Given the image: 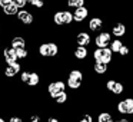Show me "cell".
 I'll return each mask as SVG.
<instances>
[{
    "instance_id": "cell-2",
    "label": "cell",
    "mask_w": 133,
    "mask_h": 122,
    "mask_svg": "<svg viewBox=\"0 0 133 122\" xmlns=\"http://www.w3.org/2000/svg\"><path fill=\"white\" fill-rule=\"evenodd\" d=\"M104 86H106L107 92H110L116 98H119V96L126 93V85L123 82H119L117 79H107Z\"/></svg>"
},
{
    "instance_id": "cell-24",
    "label": "cell",
    "mask_w": 133,
    "mask_h": 122,
    "mask_svg": "<svg viewBox=\"0 0 133 122\" xmlns=\"http://www.w3.org/2000/svg\"><path fill=\"white\" fill-rule=\"evenodd\" d=\"M27 56V52L24 47H19V49H16V58L17 59H23Z\"/></svg>"
},
{
    "instance_id": "cell-28",
    "label": "cell",
    "mask_w": 133,
    "mask_h": 122,
    "mask_svg": "<svg viewBox=\"0 0 133 122\" xmlns=\"http://www.w3.org/2000/svg\"><path fill=\"white\" fill-rule=\"evenodd\" d=\"M53 20H55L56 25H63V17H62V12H57L55 15V17H53Z\"/></svg>"
},
{
    "instance_id": "cell-20",
    "label": "cell",
    "mask_w": 133,
    "mask_h": 122,
    "mask_svg": "<svg viewBox=\"0 0 133 122\" xmlns=\"http://www.w3.org/2000/svg\"><path fill=\"white\" fill-rule=\"evenodd\" d=\"M62 17H63V25H70L73 22V13L62 12Z\"/></svg>"
},
{
    "instance_id": "cell-34",
    "label": "cell",
    "mask_w": 133,
    "mask_h": 122,
    "mask_svg": "<svg viewBox=\"0 0 133 122\" xmlns=\"http://www.w3.org/2000/svg\"><path fill=\"white\" fill-rule=\"evenodd\" d=\"M32 122H40V118H39V116H36V115H33L32 116Z\"/></svg>"
},
{
    "instance_id": "cell-35",
    "label": "cell",
    "mask_w": 133,
    "mask_h": 122,
    "mask_svg": "<svg viewBox=\"0 0 133 122\" xmlns=\"http://www.w3.org/2000/svg\"><path fill=\"white\" fill-rule=\"evenodd\" d=\"M10 122H23V121H22L20 118H12V119H10Z\"/></svg>"
},
{
    "instance_id": "cell-14",
    "label": "cell",
    "mask_w": 133,
    "mask_h": 122,
    "mask_svg": "<svg viewBox=\"0 0 133 122\" xmlns=\"http://www.w3.org/2000/svg\"><path fill=\"white\" fill-rule=\"evenodd\" d=\"M115 121V115L109 111H102L97 115V122H113Z\"/></svg>"
},
{
    "instance_id": "cell-6",
    "label": "cell",
    "mask_w": 133,
    "mask_h": 122,
    "mask_svg": "<svg viewBox=\"0 0 133 122\" xmlns=\"http://www.w3.org/2000/svg\"><path fill=\"white\" fill-rule=\"evenodd\" d=\"M112 40V33L110 32H99L95 38V46L96 47H109V43Z\"/></svg>"
},
{
    "instance_id": "cell-7",
    "label": "cell",
    "mask_w": 133,
    "mask_h": 122,
    "mask_svg": "<svg viewBox=\"0 0 133 122\" xmlns=\"http://www.w3.org/2000/svg\"><path fill=\"white\" fill-rule=\"evenodd\" d=\"M64 89H66V85H64L62 81L53 82V83L49 85V93H50L52 98H56L57 95H60L62 92H64Z\"/></svg>"
},
{
    "instance_id": "cell-4",
    "label": "cell",
    "mask_w": 133,
    "mask_h": 122,
    "mask_svg": "<svg viewBox=\"0 0 133 122\" xmlns=\"http://www.w3.org/2000/svg\"><path fill=\"white\" fill-rule=\"evenodd\" d=\"M82 82H83V73L77 69H73L67 78V86L70 89H77V88H80Z\"/></svg>"
},
{
    "instance_id": "cell-30",
    "label": "cell",
    "mask_w": 133,
    "mask_h": 122,
    "mask_svg": "<svg viewBox=\"0 0 133 122\" xmlns=\"http://www.w3.org/2000/svg\"><path fill=\"white\" fill-rule=\"evenodd\" d=\"M113 122H133V118H129V116H119V118H116Z\"/></svg>"
},
{
    "instance_id": "cell-12",
    "label": "cell",
    "mask_w": 133,
    "mask_h": 122,
    "mask_svg": "<svg viewBox=\"0 0 133 122\" xmlns=\"http://www.w3.org/2000/svg\"><path fill=\"white\" fill-rule=\"evenodd\" d=\"M124 45V40L123 39H119V38H115L110 40L109 43V49L112 50L113 53H119V50H120V47Z\"/></svg>"
},
{
    "instance_id": "cell-10",
    "label": "cell",
    "mask_w": 133,
    "mask_h": 122,
    "mask_svg": "<svg viewBox=\"0 0 133 122\" xmlns=\"http://www.w3.org/2000/svg\"><path fill=\"white\" fill-rule=\"evenodd\" d=\"M90 42H92V38L87 32H80L77 36H76V43L79 46H89Z\"/></svg>"
},
{
    "instance_id": "cell-17",
    "label": "cell",
    "mask_w": 133,
    "mask_h": 122,
    "mask_svg": "<svg viewBox=\"0 0 133 122\" xmlns=\"http://www.w3.org/2000/svg\"><path fill=\"white\" fill-rule=\"evenodd\" d=\"M19 19H20L23 23H26V25H29V23H32V22H33V16L30 15L29 12H26V10L19 12Z\"/></svg>"
},
{
    "instance_id": "cell-25",
    "label": "cell",
    "mask_w": 133,
    "mask_h": 122,
    "mask_svg": "<svg viewBox=\"0 0 133 122\" xmlns=\"http://www.w3.org/2000/svg\"><path fill=\"white\" fill-rule=\"evenodd\" d=\"M55 99H56V102H57V103H64V102L67 101V93L66 92H62L60 95H57Z\"/></svg>"
},
{
    "instance_id": "cell-11",
    "label": "cell",
    "mask_w": 133,
    "mask_h": 122,
    "mask_svg": "<svg viewBox=\"0 0 133 122\" xmlns=\"http://www.w3.org/2000/svg\"><path fill=\"white\" fill-rule=\"evenodd\" d=\"M22 81L26 82L27 85H30V86H35V85L39 83V76L36 75V73H27V72H24L23 75H22Z\"/></svg>"
},
{
    "instance_id": "cell-3",
    "label": "cell",
    "mask_w": 133,
    "mask_h": 122,
    "mask_svg": "<svg viewBox=\"0 0 133 122\" xmlns=\"http://www.w3.org/2000/svg\"><path fill=\"white\" fill-rule=\"evenodd\" d=\"M113 55L115 53L109 47H96L93 50V59L95 62H102V63H112L113 62Z\"/></svg>"
},
{
    "instance_id": "cell-22",
    "label": "cell",
    "mask_w": 133,
    "mask_h": 122,
    "mask_svg": "<svg viewBox=\"0 0 133 122\" xmlns=\"http://www.w3.org/2000/svg\"><path fill=\"white\" fill-rule=\"evenodd\" d=\"M67 4L70 7H80L84 6V0H67Z\"/></svg>"
},
{
    "instance_id": "cell-29",
    "label": "cell",
    "mask_w": 133,
    "mask_h": 122,
    "mask_svg": "<svg viewBox=\"0 0 133 122\" xmlns=\"http://www.w3.org/2000/svg\"><path fill=\"white\" fill-rule=\"evenodd\" d=\"M79 122H93V116L90 115V113H84V115L80 118Z\"/></svg>"
},
{
    "instance_id": "cell-16",
    "label": "cell",
    "mask_w": 133,
    "mask_h": 122,
    "mask_svg": "<svg viewBox=\"0 0 133 122\" xmlns=\"http://www.w3.org/2000/svg\"><path fill=\"white\" fill-rule=\"evenodd\" d=\"M4 56H6V62L9 65H13L16 62V49L15 47H9V49L4 50Z\"/></svg>"
},
{
    "instance_id": "cell-5",
    "label": "cell",
    "mask_w": 133,
    "mask_h": 122,
    "mask_svg": "<svg viewBox=\"0 0 133 122\" xmlns=\"http://www.w3.org/2000/svg\"><path fill=\"white\" fill-rule=\"evenodd\" d=\"M127 32H129V27H127V25L122 20L116 22V23L113 25L112 30H110L113 38H119V39H124L127 35Z\"/></svg>"
},
{
    "instance_id": "cell-36",
    "label": "cell",
    "mask_w": 133,
    "mask_h": 122,
    "mask_svg": "<svg viewBox=\"0 0 133 122\" xmlns=\"http://www.w3.org/2000/svg\"><path fill=\"white\" fill-rule=\"evenodd\" d=\"M49 122H59L56 118H49Z\"/></svg>"
},
{
    "instance_id": "cell-19",
    "label": "cell",
    "mask_w": 133,
    "mask_h": 122,
    "mask_svg": "<svg viewBox=\"0 0 133 122\" xmlns=\"http://www.w3.org/2000/svg\"><path fill=\"white\" fill-rule=\"evenodd\" d=\"M130 53H132V49H130V46L127 43H124L123 46L120 47V50H119V58H129Z\"/></svg>"
},
{
    "instance_id": "cell-33",
    "label": "cell",
    "mask_w": 133,
    "mask_h": 122,
    "mask_svg": "<svg viewBox=\"0 0 133 122\" xmlns=\"http://www.w3.org/2000/svg\"><path fill=\"white\" fill-rule=\"evenodd\" d=\"M10 3H12V0H0V6H3V7L9 6Z\"/></svg>"
},
{
    "instance_id": "cell-21",
    "label": "cell",
    "mask_w": 133,
    "mask_h": 122,
    "mask_svg": "<svg viewBox=\"0 0 133 122\" xmlns=\"http://www.w3.org/2000/svg\"><path fill=\"white\" fill-rule=\"evenodd\" d=\"M12 47L15 49H19V47H24V39L22 38H15L12 42Z\"/></svg>"
},
{
    "instance_id": "cell-1",
    "label": "cell",
    "mask_w": 133,
    "mask_h": 122,
    "mask_svg": "<svg viewBox=\"0 0 133 122\" xmlns=\"http://www.w3.org/2000/svg\"><path fill=\"white\" fill-rule=\"evenodd\" d=\"M116 113L119 116H129L133 118V96L127 95L123 99L116 102Z\"/></svg>"
},
{
    "instance_id": "cell-18",
    "label": "cell",
    "mask_w": 133,
    "mask_h": 122,
    "mask_svg": "<svg viewBox=\"0 0 133 122\" xmlns=\"http://www.w3.org/2000/svg\"><path fill=\"white\" fill-rule=\"evenodd\" d=\"M19 70H20V65L16 63V62H15L13 65H10V66L7 68L6 72H4V73H6V76H15L16 73L19 72Z\"/></svg>"
},
{
    "instance_id": "cell-8",
    "label": "cell",
    "mask_w": 133,
    "mask_h": 122,
    "mask_svg": "<svg viewBox=\"0 0 133 122\" xmlns=\"http://www.w3.org/2000/svg\"><path fill=\"white\" fill-rule=\"evenodd\" d=\"M89 16V9H87L86 6H80V7H76L75 13H73V20L76 22H83L84 19Z\"/></svg>"
},
{
    "instance_id": "cell-37",
    "label": "cell",
    "mask_w": 133,
    "mask_h": 122,
    "mask_svg": "<svg viewBox=\"0 0 133 122\" xmlns=\"http://www.w3.org/2000/svg\"><path fill=\"white\" fill-rule=\"evenodd\" d=\"M0 122H4V121H3V119H2V118H0Z\"/></svg>"
},
{
    "instance_id": "cell-15",
    "label": "cell",
    "mask_w": 133,
    "mask_h": 122,
    "mask_svg": "<svg viewBox=\"0 0 133 122\" xmlns=\"http://www.w3.org/2000/svg\"><path fill=\"white\" fill-rule=\"evenodd\" d=\"M87 55H89V50H87L86 46H77V47L75 49V58L79 59V60H83V59H86Z\"/></svg>"
},
{
    "instance_id": "cell-23",
    "label": "cell",
    "mask_w": 133,
    "mask_h": 122,
    "mask_svg": "<svg viewBox=\"0 0 133 122\" xmlns=\"http://www.w3.org/2000/svg\"><path fill=\"white\" fill-rule=\"evenodd\" d=\"M4 13H6V15H15V13H17V7L13 3H10L9 6L4 7Z\"/></svg>"
},
{
    "instance_id": "cell-27",
    "label": "cell",
    "mask_w": 133,
    "mask_h": 122,
    "mask_svg": "<svg viewBox=\"0 0 133 122\" xmlns=\"http://www.w3.org/2000/svg\"><path fill=\"white\" fill-rule=\"evenodd\" d=\"M47 45H49V56L57 55V46L55 43H47Z\"/></svg>"
},
{
    "instance_id": "cell-31",
    "label": "cell",
    "mask_w": 133,
    "mask_h": 122,
    "mask_svg": "<svg viewBox=\"0 0 133 122\" xmlns=\"http://www.w3.org/2000/svg\"><path fill=\"white\" fill-rule=\"evenodd\" d=\"M12 3L19 9V7H23L24 4H26V0H12Z\"/></svg>"
},
{
    "instance_id": "cell-38",
    "label": "cell",
    "mask_w": 133,
    "mask_h": 122,
    "mask_svg": "<svg viewBox=\"0 0 133 122\" xmlns=\"http://www.w3.org/2000/svg\"><path fill=\"white\" fill-rule=\"evenodd\" d=\"M26 2H32V0H26Z\"/></svg>"
},
{
    "instance_id": "cell-9",
    "label": "cell",
    "mask_w": 133,
    "mask_h": 122,
    "mask_svg": "<svg viewBox=\"0 0 133 122\" xmlns=\"http://www.w3.org/2000/svg\"><path fill=\"white\" fill-rule=\"evenodd\" d=\"M103 19L99 17V16H96V17H92L89 20V23H87V26H89L90 32H100L102 29H103Z\"/></svg>"
},
{
    "instance_id": "cell-26",
    "label": "cell",
    "mask_w": 133,
    "mask_h": 122,
    "mask_svg": "<svg viewBox=\"0 0 133 122\" xmlns=\"http://www.w3.org/2000/svg\"><path fill=\"white\" fill-rule=\"evenodd\" d=\"M39 52H40L42 56H49V45L44 43L40 46V49H39Z\"/></svg>"
},
{
    "instance_id": "cell-13",
    "label": "cell",
    "mask_w": 133,
    "mask_h": 122,
    "mask_svg": "<svg viewBox=\"0 0 133 122\" xmlns=\"http://www.w3.org/2000/svg\"><path fill=\"white\" fill-rule=\"evenodd\" d=\"M93 70H95V73H97V75H106V73L109 72V65L102 63V62H95Z\"/></svg>"
},
{
    "instance_id": "cell-32",
    "label": "cell",
    "mask_w": 133,
    "mask_h": 122,
    "mask_svg": "<svg viewBox=\"0 0 133 122\" xmlns=\"http://www.w3.org/2000/svg\"><path fill=\"white\" fill-rule=\"evenodd\" d=\"M32 4L36 7H42L43 6V0H32Z\"/></svg>"
}]
</instances>
